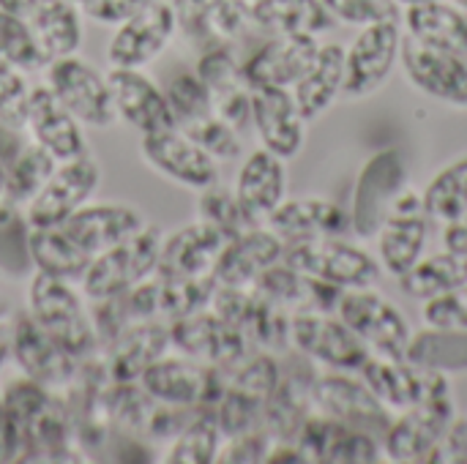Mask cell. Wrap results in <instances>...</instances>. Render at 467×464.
I'll return each mask as SVG.
<instances>
[{
    "mask_svg": "<svg viewBox=\"0 0 467 464\" xmlns=\"http://www.w3.org/2000/svg\"><path fill=\"white\" fill-rule=\"evenodd\" d=\"M27 314L77 361L99 353L93 317L71 282L33 271L27 279Z\"/></svg>",
    "mask_w": 467,
    "mask_h": 464,
    "instance_id": "cell-1",
    "label": "cell"
},
{
    "mask_svg": "<svg viewBox=\"0 0 467 464\" xmlns=\"http://www.w3.org/2000/svg\"><path fill=\"white\" fill-rule=\"evenodd\" d=\"M164 235L167 232L159 224L145 222L131 238H126L118 246L96 254L79 279L85 298L90 304L118 298V295L129 293L134 284L153 276L159 271Z\"/></svg>",
    "mask_w": 467,
    "mask_h": 464,
    "instance_id": "cell-2",
    "label": "cell"
},
{
    "mask_svg": "<svg viewBox=\"0 0 467 464\" xmlns=\"http://www.w3.org/2000/svg\"><path fill=\"white\" fill-rule=\"evenodd\" d=\"M410 186V170L408 159L400 148H383L375 150L353 186V200H350V232L358 235L361 241H372L386 222L394 200Z\"/></svg>",
    "mask_w": 467,
    "mask_h": 464,
    "instance_id": "cell-3",
    "label": "cell"
},
{
    "mask_svg": "<svg viewBox=\"0 0 467 464\" xmlns=\"http://www.w3.org/2000/svg\"><path fill=\"white\" fill-rule=\"evenodd\" d=\"M282 260L290 268L323 279L339 290H364V287H375L383 279L380 263L369 252L348 243L345 238L285 243Z\"/></svg>",
    "mask_w": 467,
    "mask_h": 464,
    "instance_id": "cell-4",
    "label": "cell"
},
{
    "mask_svg": "<svg viewBox=\"0 0 467 464\" xmlns=\"http://www.w3.org/2000/svg\"><path fill=\"white\" fill-rule=\"evenodd\" d=\"M156 402L170 407L213 410L227 388V369L200 364L189 356H161L137 380Z\"/></svg>",
    "mask_w": 467,
    "mask_h": 464,
    "instance_id": "cell-5",
    "label": "cell"
},
{
    "mask_svg": "<svg viewBox=\"0 0 467 464\" xmlns=\"http://www.w3.org/2000/svg\"><path fill=\"white\" fill-rule=\"evenodd\" d=\"M402 52V22H378L361 27L345 49V88L342 101L358 104L372 98L391 79Z\"/></svg>",
    "mask_w": 467,
    "mask_h": 464,
    "instance_id": "cell-6",
    "label": "cell"
},
{
    "mask_svg": "<svg viewBox=\"0 0 467 464\" xmlns=\"http://www.w3.org/2000/svg\"><path fill=\"white\" fill-rule=\"evenodd\" d=\"M337 317L367 345L369 356L405 358L413 331L400 306L380 295L375 287L345 290L337 306Z\"/></svg>",
    "mask_w": 467,
    "mask_h": 464,
    "instance_id": "cell-7",
    "label": "cell"
},
{
    "mask_svg": "<svg viewBox=\"0 0 467 464\" xmlns=\"http://www.w3.org/2000/svg\"><path fill=\"white\" fill-rule=\"evenodd\" d=\"M47 85L60 98V104L85 126V129H109L118 123L112 90L107 74L79 55L55 57L47 66Z\"/></svg>",
    "mask_w": 467,
    "mask_h": 464,
    "instance_id": "cell-8",
    "label": "cell"
},
{
    "mask_svg": "<svg viewBox=\"0 0 467 464\" xmlns=\"http://www.w3.org/2000/svg\"><path fill=\"white\" fill-rule=\"evenodd\" d=\"M140 159L156 175H161L170 183H175L181 189H189L194 194L219 180V161L211 159L178 126L142 134V139H140Z\"/></svg>",
    "mask_w": 467,
    "mask_h": 464,
    "instance_id": "cell-9",
    "label": "cell"
},
{
    "mask_svg": "<svg viewBox=\"0 0 467 464\" xmlns=\"http://www.w3.org/2000/svg\"><path fill=\"white\" fill-rule=\"evenodd\" d=\"M290 347L315 364L358 372L369 358L367 345L337 317V312H293Z\"/></svg>",
    "mask_w": 467,
    "mask_h": 464,
    "instance_id": "cell-10",
    "label": "cell"
},
{
    "mask_svg": "<svg viewBox=\"0 0 467 464\" xmlns=\"http://www.w3.org/2000/svg\"><path fill=\"white\" fill-rule=\"evenodd\" d=\"M101 186V164L88 153L55 167L41 191L22 208L30 227H60L82 205H88Z\"/></svg>",
    "mask_w": 467,
    "mask_h": 464,
    "instance_id": "cell-11",
    "label": "cell"
},
{
    "mask_svg": "<svg viewBox=\"0 0 467 464\" xmlns=\"http://www.w3.org/2000/svg\"><path fill=\"white\" fill-rule=\"evenodd\" d=\"M249 345V336L213 309H202L170 323V347L216 369L238 366L252 353Z\"/></svg>",
    "mask_w": 467,
    "mask_h": 464,
    "instance_id": "cell-12",
    "label": "cell"
},
{
    "mask_svg": "<svg viewBox=\"0 0 467 464\" xmlns=\"http://www.w3.org/2000/svg\"><path fill=\"white\" fill-rule=\"evenodd\" d=\"M375 238H378V263L383 273L400 279L405 271H410L424 257L427 238H430V213L424 208V194L408 186L394 200Z\"/></svg>",
    "mask_w": 467,
    "mask_h": 464,
    "instance_id": "cell-13",
    "label": "cell"
},
{
    "mask_svg": "<svg viewBox=\"0 0 467 464\" xmlns=\"http://www.w3.org/2000/svg\"><path fill=\"white\" fill-rule=\"evenodd\" d=\"M457 418L454 394L421 402L394 416L383 435V457L394 464H427L430 454Z\"/></svg>",
    "mask_w": 467,
    "mask_h": 464,
    "instance_id": "cell-14",
    "label": "cell"
},
{
    "mask_svg": "<svg viewBox=\"0 0 467 464\" xmlns=\"http://www.w3.org/2000/svg\"><path fill=\"white\" fill-rule=\"evenodd\" d=\"M358 372H361V380L369 386V391L394 416L402 413V410H410V407H416L421 402L454 394L451 383H449V375L421 369V366L410 364L408 358L369 356Z\"/></svg>",
    "mask_w": 467,
    "mask_h": 464,
    "instance_id": "cell-15",
    "label": "cell"
},
{
    "mask_svg": "<svg viewBox=\"0 0 467 464\" xmlns=\"http://www.w3.org/2000/svg\"><path fill=\"white\" fill-rule=\"evenodd\" d=\"M178 36V16L170 0H159L131 19L115 25L107 44L109 68H148Z\"/></svg>",
    "mask_w": 467,
    "mask_h": 464,
    "instance_id": "cell-16",
    "label": "cell"
},
{
    "mask_svg": "<svg viewBox=\"0 0 467 464\" xmlns=\"http://www.w3.org/2000/svg\"><path fill=\"white\" fill-rule=\"evenodd\" d=\"M312 410L345 427L364 429L380 440L394 421V413L383 407V402L369 391V386L364 380L350 377L348 372L317 375L312 386Z\"/></svg>",
    "mask_w": 467,
    "mask_h": 464,
    "instance_id": "cell-17",
    "label": "cell"
},
{
    "mask_svg": "<svg viewBox=\"0 0 467 464\" xmlns=\"http://www.w3.org/2000/svg\"><path fill=\"white\" fill-rule=\"evenodd\" d=\"M8 317H11V361L19 366V372L49 391L68 388L71 380L77 377L79 361L68 350H63L27 314V309Z\"/></svg>",
    "mask_w": 467,
    "mask_h": 464,
    "instance_id": "cell-18",
    "label": "cell"
},
{
    "mask_svg": "<svg viewBox=\"0 0 467 464\" xmlns=\"http://www.w3.org/2000/svg\"><path fill=\"white\" fill-rule=\"evenodd\" d=\"M400 63L408 82L419 93L451 109H467V57L432 49L410 36H402Z\"/></svg>",
    "mask_w": 467,
    "mask_h": 464,
    "instance_id": "cell-19",
    "label": "cell"
},
{
    "mask_svg": "<svg viewBox=\"0 0 467 464\" xmlns=\"http://www.w3.org/2000/svg\"><path fill=\"white\" fill-rule=\"evenodd\" d=\"M25 134L36 145H41L57 164L74 161L90 153V142L85 126L60 104L49 85L30 88L27 112H25Z\"/></svg>",
    "mask_w": 467,
    "mask_h": 464,
    "instance_id": "cell-20",
    "label": "cell"
},
{
    "mask_svg": "<svg viewBox=\"0 0 467 464\" xmlns=\"http://www.w3.org/2000/svg\"><path fill=\"white\" fill-rule=\"evenodd\" d=\"M317 380V364L301 353L282 361V375L263 410V429L274 440H293L304 421L312 416V386Z\"/></svg>",
    "mask_w": 467,
    "mask_h": 464,
    "instance_id": "cell-21",
    "label": "cell"
},
{
    "mask_svg": "<svg viewBox=\"0 0 467 464\" xmlns=\"http://www.w3.org/2000/svg\"><path fill=\"white\" fill-rule=\"evenodd\" d=\"M252 126L260 145L285 161L301 156L306 145V120L290 88H252Z\"/></svg>",
    "mask_w": 467,
    "mask_h": 464,
    "instance_id": "cell-22",
    "label": "cell"
},
{
    "mask_svg": "<svg viewBox=\"0 0 467 464\" xmlns=\"http://www.w3.org/2000/svg\"><path fill=\"white\" fill-rule=\"evenodd\" d=\"M107 82L112 90L118 123L131 126L140 134L175 126V115L164 96V88L145 74V68H109Z\"/></svg>",
    "mask_w": 467,
    "mask_h": 464,
    "instance_id": "cell-23",
    "label": "cell"
},
{
    "mask_svg": "<svg viewBox=\"0 0 467 464\" xmlns=\"http://www.w3.org/2000/svg\"><path fill=\"white\" fill-rule=\"evenodd\" d=\"M167 350H170V323L131 320L99 350V356L112 383H137L140 375L153 361L167 356Z\"/></svg>",
    "mask_w": 467,
    "mask_h": 464,
    "instance_id": "cell-24",
    "label": "cell"
},
{
    "mask_svg": "<svg viewBox=\"0 0 467 464\" xmlns=\"http://www.w3.org/2000/svg\"><path fill=\"white\" fill-rule=\"evenodd\" d=\"M317 49V36H268L244 57V79L249 88H293L312 66Z\"/></svg>",
    "mask_w": 467,
    "mask_h": 464,
    "instance_id": "cell-25",
    "label": "cell"
},
{
    "mask_svg": "<svg viewBox=\"0 0 467 464\" xmlns=\"http://www.w3.org/2000/svg\"><path fill=\"white\" fill-rule=\"evenodd\" d=\"M285 241L265 224H257L235 238H230L216 260L213 279L227 287H252L263 271L282 263Z\"/></svg>",
    "mask_w": 467,
    "mask_h": 464,
    "instance_id": "cell-26",
    "label": "cell"
},
{
    "mask_svg": "<svg viewBox=\"0 0 467 464\" xmlns=\"http://www.w3.org/2000/svg\"><path fill=\"white\" fill-rule=\"evenodd\" d=\"M285 243L345 238L350 232V211L326 197H296L285 200L265 222Z\"/></svg>",
    "mask_w": 467,
    "mask_h": 464,
    "instance_id": "cell-27",
    "label": "cell"
},
{
    "mask_svg": "<svg viewBox=\"0 0 467 464\" xmlns=\"http://www.w3.org/2000/svg\"><path fill=\"white\" fill-rule=\"evenodd\" d=\"M145 224L140 208L126 202H88L74 216H68L60 227L68 238L88 252L90 257L118 246L120 241L131 238Z\"/></svg>",
    "mask_w": 467,
    "mask_h": 464,
    "instance_id": "cell-28",
    "label": "cell"
},
{
    "mask_svg": "<svg viewBox=\"0 0 467 464\" xmlns=\"http://www.w3.org/2000/svg\"><path fill=\"white\" fill-rule=\"evenodd\" d=\"M224 243H227V238L216 227L194 219V222L183 224L181 230L164 235L159 273L178 276V279L213 276V268H216V260H219Z\"/></svg>",
    "mask_w": 467,
    "mask_h": 464,
    "instance_id": "cell-29",
    "label": "cell"
},
{
    "mask_svg": "<svg viewBox=\"0 0 467 464\" xmlns=\"http://www.w3.org/2000/svg\"><path fill=\"white\" fill-rule=\"evenodd\" d=\"M233 189L244 211L257 224H265L268 216L287 200V161L265 148H257L244 159Z\"/></svg>",
    "mask_w": 467,
    "mask_h": 464,
    "instance_id": "cell-30",
    "label": "cell"
},
{
    "mask_svg": "<svg viewBox=\"0 0 467 464\" xmlns=\"http://www.w3.org/2000/svg\"><path fill=\"white\" fill-rule=\"evenodd\" d=\"M22 16L49 60L79 52L85 38V19L79 5L68 0H30Z\"/></svg>",
    "mask_w": 467,
    "mask_h": 464,
    "instance_id": "cell-31",
    "label": "cell"
},
{
    "mask_svg": "<svg viewBox=\"0 0 467 464\" xmlns=\"http://www.w3.org/2000/svg\"><path fill=\"white\" fill-rule=\"evenodd\" d=\"M342 88H345V46L320 44L312 66L290 90L304 120L312 123L323 118L342 98Z\"/></svg>",
    "mask_w": 467,
    "mask_h": 464,
    "instance_id": "cell-32",
    "label": "cell"
},
{
    "mask_svg": "<svg viewBox=\"0 0 467 464\" xmlns=\"http://www.w3.org/2000/svg\"><path fill=\"white\" fill-rule=\"evenodd\" d=\"M402 22L410 38L454 52V55H467V11L460 8L454 0H430V3H416L405 5Z\"/></svg>",
    "mask_w": 467,
    "mask_h": 464,
    "instance_id": "cell-33",
    "label": "cell"
},
{
    "mask_svg": "<svg viewBox=\"0 0 467 464\" xmlns=\"http://www.w3.org/2000/svg\"><path fill=\"white\" fill-rule=\"evenodd\" d=\"M249 11L265 36H323L337 25L323 0H249Z\"/></svg>",
    "mask_w": 467,
    "mask_h": 464,
    "instance_id": "cell-34",
    "label": "cell"
},
{
    "mask_svg": "<svg viewBox=\"0 0 467 464\" xmlns=\"http://www.w3.org/2000/svg\"><path fill=\"white\" fill-rule=\"evenodd\" d=\"M405 358L421 369L441 375H465L467 372V328H441L427 325L410 336Z\"/></svg>",
    "mask_w": 467,
    "mask_h": 464,
    "instance_id": "cell-35",
    "label": "cell"
},
{
    "mask_svg": "<svg viewBox=\"0 0 467 464\" xmlns=\"http://www.w3.org/2000/svg\"><path fill=\"white\" fill-rule=\"evenodd\" d=\"M90 260L93 257L82 252L63 227H30L33 271L63 279V282H79Z\"/></svg>",
    "mask_w": 467,
    "mask_h": 464,
    "instance_id": "cell-36",
    "label": "cell"
},
{
    "mask_svg": "<svg viewBox=\"0 0 467 464\" xmlns=\"http://www.w3.org/2000/svg\"><path fill=\"white\" fill-rule=\"evenodd\" d=\"M397 282L408 298L424 304L430 298L446 295V293L467 284V257L457 254V252H449V249L430 254V257H421Z\"/></svg>",
    "mask_w": 467,
    "mask_h": 464,
    "instance_id": "cell-37",
    "label": "cell"
},
{
    "mask_svg": "<svg viewBox=\"0 0 467 464\" xmlns=\"http://www.w3.org/2000/svg\"><path fill=\"white\" fill-rule=\"evenodd\" d=\"M224 435L219 429L216 413L208 407H197L192 418L181 427V432L167 443L161 462L167 464H216Z\"/></svg>",
    "mask_w": 467,
    "mask_h": 464,
    "instance_id": "cell-38",
    "label": "cell"
},
{
    "mask_svg": "<svg viewBox=\"0 0 467 464\" xmlns=\"http://www.w3.org/2000/svg\"><path fill=\"white\" fill-rule=\"evenodd\" d=\"M55 167L57 161L41 145L27 139L5 167V202L25 208L49 180Z\"/></svg>",
    "mask_w": 467,
    "mask_h": 464,
    "instance_id": "cell-39",
    "label": "cell"
},
{
    "mask_svg": "<svg viewBox=\"0 0 467 464\" xmlns=\"http://www.w3.org/2000/svg\"><path fill=\"white\" fill-rule=\"evenodd\" d=\"M430 219L443 224L457 222L467 213V156L449 161L421 191Z\"/></svg>",
    "mask_w": 467,
    "mask_h": 464,
    "instance_id": "cell-40",
    "label": "cell"
},
{
    "mask_svg": "<svg viewBox=\"0 0 467 464\" xmlns=\"http://www.w3.org/2000/svg\"><path fill=\"white\" fill-rule=\"evenodd\" d=\"M0 273L11 282L30 279V224L19 205H0Z\"/></svg>",
    "mask_w": 467,
    "mask_h": 464,
    "instance_id": "cell-41",
    "label": "cell"
},
{
    "mask_svg": "<svg viewBox=\"0 0 467 464\" xmlns=\"http://www.w3.org/2000/svg\"><path fill=\"white\" fill-rule=\"evenodd\" d=\"M197 219L216 227L227 241L257 227V222L244 211L235 189L222 186L219 180L211 183L208 189L197 191Z\"/></svg>",
    "mask_w": 467,
    "mask_h": 464,
    "instance_id": "cell-42",
    "label": "cell"
},
{
    "mask_svg": "<svg viewBox=\"0 0 467 464\" xmlns=\"http://www.w3.org/2000/svg\"><path fill=\"white\" fill-rule=\"evenodd\" d=\"M161 88L170 101L178 129H186L213 112V96H211L208 85L197 77L194 68H183V71L172 74Z\"/></svg>",
    "mask_w": 467,
    "mask_h": 464,
    "instance_id": "cell-43",
    "label": "cell"
},
{
    "mask_svg": "<svg viewBox=\"0 0 467 464\" xmlns=\"http://www.w3.org/2000/svg\"><path fill=\"white\" fill-rule=\"evenodd\" d=\"M0 60L27 71H44L49 66V57L38 46L36 36L30 33L22 14L0 8Z\"/></svg>",
    "mask_w": 467,
    "mask_h": 464,
    "instance_id": "cell-44",
    "label": "cell"
},
{
    "mask_svg": "<svg viewBox=\"0 0 467 464\" xmlns=\"http://www.w3.org/2000/svg\"><path fill=\"white\" fill-rule=\"evenodd\" d=\"M197 77L208 85L211 96H222L227 90L244 88V57H238V49L230 44H216L208 46L197 55V66H194Z\"/></svg>",
    "mask_w": 467,
    "mask_h": 464,
    "instance_id": "cell-45",
    "label": "cell"
},
{
    "mask_svg": "<svg viewBox=\"0 0 467 464\" xmlns=\"http://www.w3.org/2000/svg\"><path fill=\"white\" fill-rule=\"evenodd\" d=\"M211 159H216L219 164L222 161H235L244 150V142H241V131L235 126H230L227 120H222L216 112H211L208 118L192 123L183 129Z\"/></svg>",
    "mask_w": 467,
    "mask_h": 464,
    "instance_id": "cell-46",
    "label": "cell"
},
{
    "mask_svg": "<svg viewBox=\"0 0 467 464\" xmlns=\"http://www.w3.org/2000/svg\"><path fill=\"white\" fill-rule=\"evenodd\" d=\"M328 14L353 27H369L378 22H402V5L397 0H323Z\"/></svg>",
    "mask_w": 467,
    "mask_h": 464,
    "instance_id": "cell-47",
    "label": "cell"
},
{
    "mask_svg": "<svg viewBox=\"0 0 467 464\" xmlns=\"http://www.w3.org/2000/svg\"><path fill=\"white\" fill-rule=\"evenodd\" d=\"M30 85L22 68L0 60V123L16 131H25Z\"/></svg>",
    "mask_w": 467,
    "mask_h": 464,
    "instance_id": "cell-48",
    "label": "cell"
},
{
    "mask_svg": "<svg viewBox=\"0 0 467 464\" xmlns=\"http://www.w3.org/2000/svg\"><path fill=\"white\" fill-rule=\"evenodd\" d=\"M271 443H274V438L263 427L224 438L216 464H263L271 451Z\"/></svg>",
    "mask_w": 467,
    "mask_h": 464,
    "instance_id": "cell-49",
    "label": "cell"
},
{
    "mask_svg": "<svg viewBox=\"0 0 467 464\" xmlns=\"http://www.w3.org/2000/svg\"><path fill=\"white\" fill-rule=\"evenodd\" d=\"M421 317L427 325H441V328H467V284L424 301Z\"/></svg>",
    "mask_w": 467,
    "mask_h": 464,
    "instance_id": "cell-50",
    "label": "cell"
},
{
    "mask_svg": "<svg viewBox=\"0 0 467 464\" xmlns=\"http://www.w3.org/2000/svg\"><path fill=\"white\" fill-rule=\"evenodd\" d=\"M159 0H93L85 14L90 22L96 25H104V27H115L126 19H131L134 14L145 11L148 5H153Z\"/></svg>",
    "mask_w": 467,
    "mask_h": 464,
    "instance_id": "cell-51",
    "label": "cell"
},
{
    "mask_svg": "<svg viewBox=\"0 0 467 464\" xmlns=\"http://www.w3.org/2000/svg\"><path fill=\"white\" fill-rule=\"evenodd\" d=\"M427 464H467V418L457 416L435 451L430 454Z\"/></svg>",
    "mask_w": 467,
    "mask_h": 464,
    "instance_id": "cell-52",
    "label": "cell"
},
{
    "mask_svg": "<svg viewBox=\"0 0 467 464\" xmlns=\"http://www.w3.org/2000/svg\"><path fill=\"white\" fill-rule=\"evenodd\" d=\"M443 246L449 252H457V254H465L467 257V213L462 219L446 224V230H443Z\"/></svg>",
    "mask_w": 467,
    "mask_h": 464,
    "instance_id": "cell-53",
    "label": "cell"
},
{
    "mask_svg": "<svg viewBox=\"0 0 467 464\" xmlns=\"http://www.w3.org/2000/svg\"><path fill=\"white\" fill-rule=\"evenodd\" d=\"M11 361V317H0V372Z\"/></svg>",
    "mask_w": 467,
    "mask_h": 464,
    "instance_id": "cell-54",
    "label": "cell"
},
{
    "mask_svg": "<svg viewBox=\"0 0 467 464\" xmlns=\"http://www.w3.org/2000/svg\"><path fill=\"white\" fill-rule=\"evenodd\" d=\"M27 3H30V0H0V8H5V11H14V14H22Z\"/></svg>",
    "mask_w": 467,
    "mask_h": 464,
    "instance_id": "cell-55",
    "label": "cell"
},
{
    "mask_svg": "<svg viewBox=\"0 0 467 464\" xmlns=\"http://www.w3.org/2000/svg\"><path fill=\"white\" fill-rule=\"evenodd\" d=\"M3 432H5V416H3V402H0V462H5V438H3Z\"/></svg>",
    "mask_w": 467,
    "mask_h": 464,
    "instance_id": "cell-56",
    "label": "cell"
},
{
    "mask_svg": "<svg viewBox=\"0 0 467 464\" xmlns=\"http://www.w3.org/2000/svg\"><path fill=\"white\" fill-rule=\"evenodd\" d=\"M5 202V164L0 159V205Z\"/></svg>",
    "mask_w": 467,
    "mask_h": 464,
    "instance_id": "cell-57",
    "label": "cell"
},
{
    "mask_svg": "<svg viewBox=\"0 0 467 464\" xmlns=\"http://www.w3.org/2000/svg\"><path fill=\"white\" fill-rule=\"evenodd\" d=\"M397 3H400V5L405 8V5H416V3H430V0H397Z\"/></svg>",
    "mask_w": 467,
    "mask_h": 464,
    "instance_id": "cell-58",
    "label": "cell"
},
{
    "mask_svg": "<svg viewBox=\"0 0 467 464\" xmlns=\"http://www.w3.org/2000/svg\"><path fill=\"white\" fill-rule=\"evenodd\" d=\"M68 3H74V5H79V8L85 11V8H88V5H90L93 0H68Z\"/></svg>",
    "mask_w": 467,
    "mask_h": 464,
    "instance_id": "cell-59",
    "label": "cell"
},
{
    "mask_svg": "<svg viewBox=\"0 0 467 464\" xmlns=\"http://www.w3.org/2000/svg\"><path fill=\"white\" fill-rule=\"evenodd\" d=\"M454 3H457L460 8H465V11H467V0H454Z\"/></svg>",
    "mask_w": 467,
    "mask_h": 464,
    "instance_id": "cell-60",
    "label": "cell"
},
{
    "mask_svg": "<svg viewBox=\"0 0 467 464\" xmlns=\"http://www.w3.org/2000/svg\"><path fill=\"white\" fill-rule=\"evenodd\" d=\"M0 317H5V306H3V301H0Z\"/></svg>",
    "mask_w": 467,
    "mask_h": 464,
    "instance_id": "cell-61",
    "label": "cell"
},
{
    "mask_svg": "<svg viewBox=\"0 0 467 464\" xmlns=\"http://www.w3.org/2000/svg\"><path fill=\"white\" fill-rule=\"evenodd\" d=\"M465 57H467V55H465Z\"/></svg>",
    "mask_w": 467,
    "mask_h": 464,
    "instance_id": "cell-62",
    "label": "cell"
}]
</instances>
